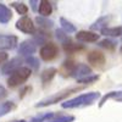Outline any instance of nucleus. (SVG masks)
Wrapping results in <instances>:
<instances>
[{"mask_svg": "<svg viewBox=\"0 0 122 122\" xmlns=\"http://www.w3.org/2000/svg\"><path fill=\"white\" fill-rule=\"evenodd\" d=\"M100 34L92 32V30H79L76 34V39L78 42H83V43H95L99 40Z\"/></svg>", "mask_w": 122, "mask_h": 122, "instance_id": "nucleus-7", "label": "nucleus"}, {"mask_svg": "<svg viewBox=\"0 0 122 122\" xmlns=\"http://www.w3.org/2000/svg\"><path fill=\"white\" fill-rule=\"evenodd\" d=\"M22 62H23V60L21 57H14V59H11L10 61H7L6 64L3 65V67H1L3 75H10V73L15 72L16 70H18L20 67H22L21 66Z\"/></svg>", "mask_w": 122, "mask_h": 122, "instance_id": "nucleus-8", "label": "nucleus"}, {"mask_svg": "<svg viewBox=\"0 0 122 122\" xmlns=\"http://www.w3.org/2000/svg\"><path fill=\"white\" fill-rule=\"evenodd\" d=\"M89 75H92V68L86 64H76L72 72L70 73L71 77H75L76 79H81V78L87 77Z\"/></svg>", "mask_w": 122, "mask_h": 122, "instance_id": "nucleus-9", "label": "nucleus"}, {"mask_svg": "<svg viewBox=\"0 0 122 122\" xmlns=\"http://www.w3.org/2000/svg\"><path fill=\"white\" fill-rule=\"evenodd\" d=\"M40 57L44 61H53L59 55V48L54 43H46L40 48Z\"/></svg>", "mask_w": 122, "mask_h": 122, "instance_id": "nucleus-4", "label": "nucleus"}, {"mask_svg": "<svg viewBox=\"0 0 122 122\" xmlns=\"http://www.w3.org/2000/svg\"><path fill=\"white\" fill-rule=\"evenodd\" d=\"M64 46V50L67 53V54H72V53H76V51H79V50H83L84 46L82 44H77V43H73L72 40H67L66 43L62 44Z\"/></svg>", "mask_w": 122, "mask_h": 122, "instance_id": "nucleus-17", "label": "nucleus"}, {"mask_svg": "<svg viewBox=\"0 0 122 122\" xmlns=\"http://www.w3.org/2000/svg\"><path fill=\"white\" fill-rule=\"evenodd\" d=\"M36 22L42 27V28H51L53 26H54V22L53 21H50L49 18H46V17H37L36 18Z\"/></svg>", "mask_w": 122, "mask_h": 122, "instance_id": "nucleus-24", "label": "nucleus"}, {"mask_svg": "<svg viewBox=\"0 0 122 122\" xmlns=\"http://www.w3.org/2000/svg\"><path fill=\"white\" fill-rule=\"evenodd\" d=\"M98 79H99V75H93V73H92V75H89L87 77L77 79V83H81V84H92V83L97 82Z\"/></svg>", "mask_w": 122, "mask_h": 122, "instance_id": "nucleus-23", "label": "nucleus"}, {"mask_svg": "<svg viewBox=\"0 0 122 122\" xmlns=\"http://www.w3.org/2000/svg\"><path fill=\"white\" fill-rule=\"evenodd\" d=\"M55 36H56V38H57V40L61 43V44H64V43H66L67 40H70V37H68V34H66L62 29H56L55 30Z\"/></svg>", "mask_w": 122, "mask_h": 122, "instance_id": "nucleus-26", "label": "nucleus"}, {"mask_svg": "<svg viewBox=\"0 0 122 122\" xmlns=\"http://www.w3.org/2000/svg\"><path fill=\"white\" fill-rule=\"evenodd\" d=\"M11 7H14L16 10V12L20 15H26L28 12V6L25 3H11L10 4Z\"/></svg>", "mask_w": 122, "mask_h": 122, "instance_id": "nucleus-22", "label": "nucleus"}, {"mask_svg": "<svg viewBox=\"0 0 122 122\" xmlns=\"http://www.w3.org/2000/svg\"><path fill=\"white\" fill-rule=\"evenodd\" d=\"M18 38L12 34H0V50H10L17 45Z\"/></svg>", "mask_w": 122, "mask_h": 122, "instance_id": "nucleus-6", "label": "nucleus"}, {"mask_svg": "<svg viewBox=\"0 0 122 122\" xmlns=\"http://www.w3.org/2000/svg\"><path fill=\"white\" fill-rule=\"evenodd\" d=\"M110 16H103V17H99L97 21L90 26V29L93 30H103L104 28L107 27V23L110 21Z\"/></svg>", "mask_w": 122, "mask_h": 122, "instance_id": "nucleus-16", "label": "nucleus"}, {"mask_svg": "<svg viewBox=\"0 0 122 122\" xmlns=\"http://www.w3.org/2000/svg\"><path fill=\"white\" fill-rule=\"evenodd\" d=\"M6 60H7V54L4 53V51H0V64L5 62Z\"/></svg>", "mask_w": 122, "mask_h": 122, "instance_id": "nucleus-30", "label": "nucleus"}, {"mask_svg": "<svg viewBox=\"0 0 122 122\" xmlns=\"http://www.w3.org/2000/svg\"><path fill=\"white\" fill-rule=\"evenodd\" d=\"M6 95H7V92H6L5 87H3V86H0V99H3V98H5Z\"/></svg>", "mask_w": 122, "mask_h": 122, "instance_id": "nucleus-29", "label": "nucleus"}, {"mask_svg": "<svg viewBox=\"0 0 122 122\" xmlns=\"http://www.w3.org/2000/svg\"><path fill=\"white\" fill-rule=\"evenodd\" d=\"M26 62L29 65V68L30 70H38L39 68V60L37 59V57H34V56H28L27 59H26Z\"/></svg>", "mask_w": 122, "mask_h": 122, "instance_id": "nucleus-27", "label": "nucleus"}, {"mask_svg": "<svg viewBox=\"0 0 122 122\" xmlns=\"http://www.w3.org/2000/svg\"><path fill=\"white\" fill-rule=\"evenodd\" d=\"M36 51H37V44L33 40H25L18 46V54L25 56H32V54H34Z\"/></svg>", "mask_w": 122, "mask_h": 122, "instance_id": "nucleus-11", "label": "nucleus"}, {"mask_svg": "<svg viewBox=\"0 0 122 122\" xmlns=\"http://www.w3.org/2000/svg\"><path fill=\"white\" fill-rule=\"evenodd\" d=\"M120 51L122 53V45H121V48H120Z\"/></svg>", "mask_w": 122, "mask_h": 122, "instance_id": "nucleus-33", "label": "nucleus"}, {"mask_svg": "<svg viewBox=\"0 0 122 122\" xmlns=\"http://www.w3.org/2000/svg\"><path fill=\"white\" fill-rule=\"evenodd\" d=\"M15 109V104L12 101H5V103H1L0 104V117H3L5 115H7L9 112Z\"/></svg>", "mask_w": 122, "mask_h": 122, "instance_id": "nucleus-21", "label": "nucleus"}, {"mask_svg": "<svg viewBox=\"0 0 122 122\" xmlns=\"http://www.w3.org/2000/svg\"><path fill=\"white\" fill-rule=\"evenodd\" d=\"M38 12L40 14L42 17H49V15H51L53 12V6L48 0H42L39 1V7H38Z\"/></svg>", "mask_w": 122, "mask_h": 122, "instance_id": "nucleus-13", "label": "nucleus"}, {"mask_svg": "<svg viewBox=\"0 0 122 122\" xmlns=\"http://www.w3.org/2000/svg\"><path fill=\"white\" fill-rule=\"evenodd\" d=\"M60 25H61V28H62V30H64V32L67 34H70V33H75L76 32V27L72 25V23H71L70 21H67V20L65 18V17H61L60 18Z\"/></svg>", "mask_w": 122, "mask_h": 122, "instance_id": "nucleus-19", "label": "nucleus"}, {"mask_svg": "<svg viewBox=\"0 0 122 122\" xmlns=\"http://www.w3.org/2000/svg\"><path fill=\"white\" fill-rule=\"evenodd\" d=\"M88 59V62L90 65H93L95 67H101V66H104L105 64V55L101 53V51H98V50H92V51L88 54L87 56Z\"/></svg>", "mask_w": 122, "mask_h": 122, "instance_id": "nucleus-10", "label": "nucleus"}, {"mask_svg": "<svg viewBox=\"0 0 122 122\" xmlns=\"http://www.w3.org/2000/svg\"><path fill=\"white\" fill-rule=\"evenodd\" d=\"M15 122H27L26 120H20V121H15Z\"/></svg>", "mask_w": 122, "mask_h": 122, "instance_id": "nucleus-32", "label": "nucleus"}, {"mask_svg": "<svg viewBox=\"0 0 122 122\" xmlns=\"http://www.w3.org/2000/svg\"><path fill=\"white\" fill-rule=\"evenodd\" d=\"M55 116H56L55 112H45V114H42V115H38V116L33 117L30 120V122H49L53 118H55Z\"/></svg>", "mask_w": 122, "mask_h": 122, "instance_id": "nucleus-20", "label": "nucleus"}, {"mask_svg": "<svg viewBox=\"0 0 122 122\" xmlns=\"http://www.w3.org/2000/svg\"><path fill=\"white\" fill-rule=\"evenodd\" d=\"M32 75V70L29 67H20L18 70H16L15 72H12L10 75L9 79H7V86L10 88H15V87H18L23 84Z\"/></svg>", "mask_w": 122, "mask_h": 122, "instance_id": "nucleus-2", "label": "nucleus"}, {"mask_svg": "<svg viewBox=\"0 0 122 122\" xmlns=\"http://www.w3.org/2000/svg\"><path fill=\"white\" fill-rule=\"evenodd\" d=\"M75 121V116L72 115H61L56 118H53L49 122H73Z\"/></svg>", "mask_w": 122, "mask_h": 122, "instance_id": "nucleus-28", "label": "nucleus"}, {"mask_svg": "<svg viewBox=\"0 0 122 122\" xmlns=\"http://www.w3.org/2000/svg\"><path fill=\"white\" fill-rule=\"evenodd\" d=\"M56 68L55 67H49V68H45L42 73H40V79H42V82L44 83V84H46V83H49V82H51L53 81V78L55 77V75H56Z\"/></svg>", "mask_w": 122, "mask_h": 122, "instance_id": "nucleus-15", "label": "nucleus"}, {"mask_svg": "<svg viewBox=\"0 0 122 122\" xmlns=\"http://www.w3.org/2000/svg\"><path fill=\"white\" fill-rule=\"evenodd\" d=\"M82 87H75V88H70V89H65L62 92H60V93H56L51 97H49L42 101H39V103L36 105V107H45V106H49V105H53V104H56L59 101H62L64 99H66L68 95H71L72 93H76V92L81 90Z\"/></svg>", "mask_w": 122, "mask_h": 122, "instance_id": "nucleus-3", "label": "nucleus"}, {"mask_svg": "<svg viewBox=\"0 0 122 122\" xmlns=\"http://www.w3.org/2000/svg\"><path fill=\"white\" fill-rule=\"evenodd\" d=\"M29 4H30V7H32L34 11H36V10H37V4H39V1H34V0H30Z\"/></svg>", "mask_w": 122, "mask_h": 122, "instance_id": "nucleus-31", "label": "nucleus"}, {"mask_svg": "<svg viewBox=\"0 0 122 122\" xmlns=\"http://www.w3.org/2000/svg\"><path fill=\"white\" fill-rule=\"evenodd\" d=\"M116 42L115 40H111V39H104V40H100L99 42V46L100 48H104V49H107V50H114L116 48Z\"/></svg>", "mask_w": 122, "mask_h": 122, "instance_id": "nucleus-25", "label": "nucleus"}, {"mask_svg": "<svg viewBox=\"0 0 122 122\" xmlns=\"http://www.w3.org/2000/svg\"><path fill=\"white\" fill-rule=\"evenodd\" d=\"M16 28L26 34H36V26L33 25V21L27 16H22L16 22Z\"/></svg>", "mask_w": 122, "mask_h": 122, "instance_id": "nucleus-5", "label": "nucleus"}, {"mask_svg": "<svg viewBox=\"0 0 122 122\" xmlns=\"http://www.w3.org/2000/svg\"><path fill=\"white\" fill-rule=\"evenodd\" d=\"M101 34L106 37H122V26L121 27H106L100 30Z\"/></svg>", "mask_w": 122, "mask_h": 122, "instance_id": "nucleus-18", "label": "nucleus"}, {"mask_svg": "<svg viewBox=\"0 0 122 122\" xmlns=\"http://www.w3.org/2000/svg\"><path fill=\"white\" fill-rule=\"evenodd\" d=\"M11 18H12V12L10 10V7L0 3V23L6 25L7 22H10Z\"/></svg>", "mask_w": 122, "mask_h": 122, "instance_id": "nucleus-14", "label": "nucleus"}, {"mask_svg": "<svg viewBox=\"0 0 122 122\" xmlns=\"http://www.w3.org/2000/svg\"><path fill=\"white\" fill-rule=\"evenodd\" d=\"M107 100H115L118 101V103H122V89L120 90H114V92H110V93L105 94L103 98H101L100 103H99V107H103Z\"/></svg>", "mask_w": 122, "mask_h": 122, "instance_id": "nucleus-12", "label": "nucleus"}, {"mask_svg": "<svg viewBox=\"0 0 122 122\" xmlns=\"http://www.w3.org/2000/svg\"><path fill=\"white\" fill-rule=\"evenodd\" d=\"M100 98V93L99 92H89V93H84L81 94L73 99H70L64 101L61 106L64 109H78V107H84V106H89L93 105L95 101Z\"/></svg>", "mask_w": 122, "mask_h": 122, "instance_id": "nucleus-1", "label": "nucleus"}]
</instances>
